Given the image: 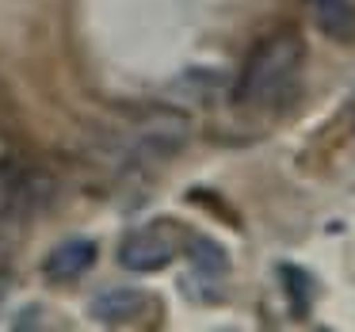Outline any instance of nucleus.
Returning a JSON list of instances; mask_svg holds the SVG:
<instances>
[{
	"instance_id": "obj_5",
	"label": "nucleus",
	"mask_w": 355,
	"mask_h": 332,
	"mask_svg": "<svg viewBox=\"0 0 355 332\" xmlns=\"http://www.w3.org/2000/svg\"><path fill=\"white\" fill-rule=\"evenodd\" d=\"M313 24L332 42H355V0H313Z\"/></svg>"
},
{
	"instance_id": "obj_3",
	"label": "nucleus",
	"mask_w": 355,
	"mask_h": 332,
	"mask_svg": "<svg viewBox=\"0 0 355 332\" xmlns=\"http://www.w3.org/2000/svg\"><path fill=\"white\" fill-rule=\"evenodd\" d=\"M92 263H96V245L85 237H73V241H62V245L42 260V275H46L50 283H73V279H80Z\"/></svg>"
},
{
	"instance_id": "obj_6",
	"label": "nucleus",
	"mask_w": 355,
	"mask_h": 332,
	"mask_svg": "<svg viewBox=\"0 0 355 332\" xmlns=\"http://www.w3.org/2000/svg\"><path fill=\"white\" fill-rule=\"evenodd\" d=\"M187 260H191V268L199 271L202 279H222L225 271H230V256H225V248L218 245V241L202 237V233H195V237L187 241Z\"/></svg>"
},
{
	"instance_id": "obj_2",
	"label": "nucleus",
	"mask_w": 355,
	"mask_h": 332,
	"mask_svg": "<svg viewBox=\"0 0 355 332\" xmlns=\"http://www.w3.org/2000/svg\"><path fill=\"white\" fill-rule=\"evenodd\" d=\"M180 252V233L172 222H149L138 225L123 237L119 245V263L134 275H153V271L168 268Z\"/></svg>"
},
{
	"instance_id": "obj_7",
	"label": "nucleus",
	"mask_w": 355,
	"mask_h": 332,
	"mask_svg": "<svg viewBox=\"0 0 355 332\" xmlns=\"http://www.w3.org/2000/svg\"><path fill=\"white\" fill-rule=\"evenodd\" d=\"M279 279L286 283V298H291V313L294 317H306L309 313V298H313V279L306 275L302 268H294V263H283L279 268Z\"/></svg>"
},
{
	"instance_id": "obj_1",
	"label": "nucleus",
	"mask_w": 355,
	"mask_h": 332,
	"mask_svg": "<svg viewBox=\"0 0 355 332\" xmlns=\"http://www.w3.org/2000/svg\"><path fill=\"white\" fill-rule=\"evenodd\" d=\"M306 65V42L298 31H275L256 42L248 62L241 65V77L233 85V100L256 107V103H275L298 85V73Z\"/></svg>"
},
{
	"instance_id": "obj_4",
	"label": "nucleus",
	"mask_w": 355,
	"mask_h": 332,
	"mask_svg": "<svg viewBox=\"0 0 355 332\" xmlns=\"http://www.w3.org/2000/svg\"><path fill=\"white\" fill-rule=\"evenodd\" d=\"M146 306L149 298L141 290H134V286H107V290H100L92 298V317L103 324H123V321L141 317Z\"/></svg>"
}]
</instances>
